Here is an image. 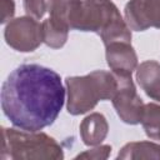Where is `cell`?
<instances>
[{"label":"cell","mask_w":160,"mask_h":160,"mask_svg":"<svg viewBox=\"0 0 160 160\" xmlns=\"http://www.w3.org/2000/svg\"><path fill=\"white\" fill-rule=\"evenodd\" d=\"M65 92L60 75L52 69L21 64L2 82L1 110L15 128L40 131L58 119Z\"/></svg>","instance_id":"6da1fadb"},{"label":"cell","mask_w":160,"mask_h":160,"mask_svg":"<svg viewBox=\"0 0 160 160\" xmlns=\"http://www.w3.org/2000/svg\"><path fill=\"white\" fill-rule=\"evenodd\" d=\"M65 21L70 29L98 34L105 46L131 42V29L111 0H68Z\"/></svg>","instance_id":"7a4b0ae2"},{"label":"cell","mask_w":160,"mask_h":160,"mask_svg":"<svg viewBox=\"0 0 160 160\" xmlns=\"http://www.w3.org/2000/svg\"><path fill=\"white\" fill-rule=\"evenodd\" d=\"M65 85L68 112L81 115L92 110L99 101L111 100L116 91L118 80L112 71L95 70L82 76H68Z\"/></svg>","instance_id":"3957f363"},{"label":"cell","mask_w":160,"mask_h":160,"mask_svg":"<svg viewBox=\"0 0 160 160\" xmlns=\"http://www.w3.org/2000/svg\"><path fill=\"white\" fill-rule=\"evenodd\" d=\"M0 159L6 160H62L61 145L42 131L2 128Z\"/></svg>","instance_id":"277c9868"},{"label":"cell","mask_w":160,"mask_h":160,"mask_svg":"<svg viewBox=\"0 0 160 160\" xmlns=\"http://www.w3.org/2000/svg\"><path fill=\"white\" fill-rule=\"evenodd\" d=\"M114 72V71H112ZM118 80L116 91L111 99L112 106L116 110L120 120L129 125L141 122L145 104L136 91L131 74L114 72Z\"/></svg>","instance_id":"5b68a950"},{"label":"cell","mask_w":160,"mask_h":160,"mask_svg":"<svg viewBox=\"0 0 160 160\" xmlns=\"http://www.w3.org/2000/svg\"><path fill=\"white\" fill-rule=\"evenodd\" d=\"M4 38L6 44L14 50L20 52H31L44 42L42 24L29 15L15 18L6 24Z\"/></svg>","instance_id":"8992f818"},{"label":"cell","mask_w":160,"mask_h":160,"mask_svg":"<svg viewBox=\"0 0 160 160\" xmlns=\"http://www.w3.org/2000/svg\"><path fill=\"white\" fill-rule=\"evenodd\" d=\"M124 18L134 31L160 29V0H129L124 8Z\"/></svg>","instance_id":"52a82bcc"},{"label":"cell","mask_w":160,"mask_h":160,"mask_svg":"<svg viewBox=\"0 0 160 160\" xmlns=\"http://www.w3.org/2000/svg\"><path fill=\"white\" fill-rule=\"evenodd\" d=\"M108 66L114 72L132 74L138 68V55L131 42L115 41L105 46Z\"/></svg>","instance_id":"ba28073f"},{"label":"cell","mask_w":160,"mask_h":160,"mask_svg":"<svg viewBox=\"0 0 160 160\" xmlns=\"http://www.w3.org/2000/svg\"><path fill=\"white\" fill-rule=\"evenodd\" d=\"M80 136L85 145H100L109 132V124L101 112H91L80 122Z\"/></svg>","instance_id":"9c48e42d"},{"label":"cell","mask_w":160,"mask_h":160,"mask_svg":"<svg viewBox=\"0 0 160 160\" xmlns=\"http://www.w3.org/2000/svg\"><path fill=\"white\" fill-rule=\"evenodd\" d=\"M136 81L144 92L160 102V62L156 60L142 61L136 68Z\"/></svg>","instance_id":"30bf717a"},{"label":"cell","mask_w":160,"mask_h":160,"mask_svg":"<svg viewBox=\"0 0 160 160\" xmlns=\"http://www.w3.org/2000/svg\"><path fill=\"white\" fill-rule=\"evenodd\" d=\"M116 159H160V144H156L154 141L128 142L119 150Z\"/></svg>","instance_id":"8fae6325"},{"label":"cell","mask_w":160,"mask_h":160,"mask_svg":"<svg viewBox=\"0 0 160 160\" xmlns=\"http://www.w3.org/2000/svg\"><path fill=\"white\" fill-rule=\"evenodd\" d=\"M42 40L51 49H60L65 45L69 36L70 28L62 22L55 21L50 18L42 22Z\"/></svg>","instance_id":"7c38bea8"},{"label":"cell","mask_w":160,"mask_h":160,"mask_svg":"<svg viewBox=\"0 0 160 160\" xmlns=\"http://www.w3.org/2000/svg\"><path fill=\"white\" fill-rule=\"evenodd\" d=\"M141 125L148 138L160 141V105L155 102L145 104Z\"/></svg>","instance_id":"4fadbf2b"},{"label":"cell","mask_w":160,"mask_h":160,"mask_svg":"<svg viewBox=\"0 0 160 160\" xmlns=\"http://www.w3.org/2000/svg\"><path fill=\"white\" fill-rule=\"evenodd\" d=\"M111 154L110 145H95L92 149L85 150L75 156V159H88V160H105Z\"/></svg>","instance_id":"5bb4252c"},{"label":"cell","mask_w":160,"mask_h":160,"mask_svg":"<svg viewBox=\"0 0 160 160\" xmlns=\"http://www.w3.org/2000/svg\"><path fill=\"white\" fill-rule=\"evenodd\" d=\"M24 10L26 15L32 16L35 19H41L48 11V1L46 0H22Z\"/></svg>","instance_id":"9a60e30c"},{"label":"cell","mask_w":160,"mask_h":160,"mask_svg":"<svg viewBox=\"0 0 160 160\" xmlns=\"http://www.w3.org/2000/svg\"><path fill=\"white\" fill-rule=\"evenodd\" d=\"M1 9H2V14H1V24L9 22L10 20H12V16L15 14V2L14 0H1Z\"/></svg>","instance_id":"2e32d148"}]
</instances>
